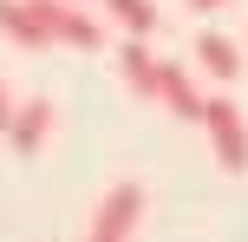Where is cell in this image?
Listing matches in <instances>:
<instances>
[{
    "label": "cell",
    "mask_w": 248,
    "mask_h": 242,
    "mask_svg": "<svg viewBox=\"0 0 248 242\" xmlns=\"http://www.w3.org/2000/svg\"><path fill=\"white\" fill-rule=\"evenodd\" d=\"M202 131H209V144H216V164H222L229 177H242L248 170V118H242V105L229 98V92L202 98Z\"/></svg>",
    "instance_id": "obj_1"
},
{
    "label": "cell",
    "mask_w": 248,
    "mask_h": 242,
    "mask_svg": "<svg viewBox=\"0 0 248 242\" xmlns=\"http://www.w3.org/2000/svg\"><path fill=\"white\" fill-rule=\"evenodd\" d=\"M33 7V20H39V33L52 39V46H78V52H98L105 46V33H98V20H92L78 0H26Z\"/></svg>",
    "instance_id": "obj_2"
},
{
    "label": "cell",
    "mask_w": 248,
    "mask_h": 242,
    "mask_svg": "<svg viewBox=\"0 0 248 242\" xmlns=\"http://www.w3.org/2000/svg\"><path fill=\"white\" fill-rule=\"evenodd\" d=\"M137 223H144V183H111L92 210V229L85 242H131Z\"/></svg>",
    "instance_id": "obj_3"
},
{
    "label": "cell",
    "mask_w": 248,
    "mask_h": 242,
    "mask_svg": "<svg viewBox=\"0 0 248 242\" xmlns=\"http://www.w3.org/2000/svg\"><path fill=\"white\" fill-rule=\"evenodd\" d=\"M157 105H163L170 118H183V125H202V92H196V79H189V65L163 59V85H157Z\"/></svg>",
    "instance_id": "obj_4"
},
{
    "label": "cell",
    "mask_w": 248,
    "mask_h": 242,
    "mask_svg": "<svg viewBox=\"0 0 248 242\" xmlns=\"http://www.w3.org/2000/svg\"><path fill=\"white\" fill-rule=\"evenodd\" d=\"M52 138V105L46 98H26V105H13V125H7V144L20 157H39V144Z\"/></svg>",
    "instance_id": "obj_5"
},
{
    "label": "cell",
    "mask_w": 248,
    "mask_h": 242,
    "mask_svg": "<svg viewBox=\"0 0 248 242\" xmlns=\"http://www.w3.org/2000/svg\"><path fill=\"white\" fill-rule=\"evenodd\" d=\"M118 72H124V85H131L137 98H150V105H157L163 59H157V52H144V39H124V46H118Z\"/></svg>",
    "instance_id": "obj_6"
},
{
    "label": "cell",
    "mask_w": 248,
    "mask_h": 242,
    "mask_svg": "<svg viewBox=\"0 0 248 242\" xmlns=\"http://www.w3.org/2000/svg\"><path fill=\"white\" fill-rule=\"evenodd\" d=\"M196 65H202L209 79H222V85H229V79H242V52H235V39H229V33H202V39H196Z\"/></svg>",
    "instance_id": "obj_7"
},
{
    "label": "cell",
    "mask_w": 248,
    "mask_h": 242,
    "mask_svg": "<svg viewBox=\"0 0 248 242\" xmlns=\"http://www.w3.org/2000/svg\"><path fill=\"white\" fill-rule=\"evenodd\" d=\"M0 33H7L13 46H26V52H46V46H52V39L39 33V20H33L26 0H0Z\"/></svg>",
    "instance_id": "obj_8"
},
{
    "label": "cell",
    "mask_w": 248,
    "mask_h": 242,
    "mask_svg": "<svg viewBox=\"0 0 248 242\" xmlns=\"http://www.w3.org/2000/svg\"><path fill=\"white\" fill-rule=\"evenodd\" d=\"M105 13H111L131 39H150V33H157V7H150V0H105Z\"/></svg>",
    "instance_id": "obj_9"
},
{
    "label": "cell",
    "mask_w": 248,
    "mask_h": 242,
    "mask_svg": "<svg viewBox=\"0 0 248 242\" xmlns=\"http://www.w3.org/2000/svg\"><path fill=\"white\" fill-rule=\"evenodd\" d=\"M13 125V92H7V79H0V131Z\"/></svg>",
    "instance_id": "obj_10"
},
{
    "label": "cell",
    "mask_w": 248,
    "mask_h": 242,
    "mask_svg": "<svg viewBox=\"0 0 248 242\" xmlns=\"http://www.w3.org/2000/svg\"><path fill=\"white\" fill-rule=\"evenodd\" d=\"M216 7H229V0H189V13H216Z\"/></svg>",
    "instance_id": "obj_11"
},
{
    "label": "cell",
    "mask_w": 248,
    "mask_h": 242,
    "mask_svg": "<svg viewBox=\"0 0 248 242\" xmlns=\"http://www.w3.org/2000/svg\"><path fill=\"white\" fill-rule=\"evenodd\" d=\"M78 7H85V0H78Z\"/></svg>",
    "instance_id": "obj_12"
}]
</instances>
